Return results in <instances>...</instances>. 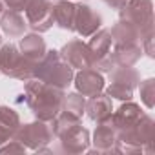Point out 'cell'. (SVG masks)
<instances>
[{
	"mask_svg": "<svg viewBox=\"0 0 155 155\" xmlns=\"http://www.w3.org/2000/svg\"><path fill=\"white\" fill-rule=\"evenodd\" d=\"M28 28L35 33H46L53 26V4L49 0H29L24 9Z\"/></svg>",
	"mask_w": 155,
	"mask_h": 155,
	"instance_id": "9c48e42d",
	"label": "cell"
},
{
	"mask_svg": "<svg viewBox=\"0 0 155 155\" xmlns=\"http://www.w3.org/2000/svg\"><path fill=\"white\" fill-rule=\"evenodd\" d=\"M153 133H155V122L150 115L144 113V117L130 130L117 131V142L115 148L120 153H142L151 151L153 144Z\"/></svg>",
	"mask_w": 155,
	"mask_h": 155,
	"instance_id": "3957f363",
	"label": "cell"
},
{
	"mask_svg": "<svg viewBox=\"0 0 155 155\" xmlns=\"http://www.w3.org/2000/svg\"><path fill=\"white\" fill-rule=\"evenodd\" d=\"M0 46H2V35H0Z\"/></svg>",
	"mask_w": 155,
	"mask_h": 155,
	"instance_id": "4dcf8cb0",
	"label": "cell"
},
{
	"mask_svg": "<svg viewBox=\"0 0 155 155\" xmlns=\"http://www.w3.org/2000/svg\"><path fill=\"white\" fill-rule=\"evenodd\" d=\"M58 53H60L62 60H64L66 64H69L73 69H86V68H91L88 44H86L84 40H81V38H73V40L66 42Z\"/></svg>",
	"mask_w": 155,
	"mask_h": 155,
	"instance_id": "7c38bea8",
	"label": "cell"
},
{
	"mask_svg": "<svg viewBox=\"0 0 155 155\" xmlns=\"http://www.w3.org/2000/svg\"><path fill=\"white\" fill-rule=\"evenodd\" d=\"M64 90H58L55 86H49L38 79H29L26 81L24 86V97L26 104L38 120L51 122L58 111L62 110V101H64Z\"/></svg>",
	"mask_w": 155,
	"mask_h": 155,
	"instance_id": "6da1fadb",
	"label": "cell"
},
{
	"mask_svg": "<svg viewBox=\"0 0 155 155\" xmlns=\"http://www.w3.org/2000/svg\"><path fill=\"white\" fill-rule=\"evenodd\" d=\"M26 28H28V22L20 15V11L4 9V13L0 15V29H2L9 38L22 37L26 33Z\"/></svg>",
	"mask_w": 155,
	"mask_h": 155,
	"instance_id": "d6986e66",
	"label": "cell"
},
{
	"mask_svg": "<svg viewBox=\"0 0 155 155\" xmlns=\"http://www.w3.org/2000/svg\"><path fill=\"white\" fill-rule=\"evenodd\" d=\"M58 140H60V151L64 153H84L90 150L91 144L90 131L82 124H77L66 133H62Z\"/></svg>",
	"mask_w": 155,
	"mask_h": 155,
	"instance_id": "4fadbf2b",
	"label": "cell"
},
{
	"mask_svg": "<svg viewBox=\"0 0 155 155\" xmlns=\"http://www.w3.org/2000/svg\"><path fill=\"white\" fill-rule=\"evenodd\" d=\"M108 31H110V37H111L113 46H117V44H137V42H140L139 29L135 26H131L130 22H126V20H120L119 18V22L113 24L111 29H108Z\"/></svg>",
	"mask_w": 155,
	"mask_h": 155,
	"instance_id": "7402d4cb",
	"label": "cell"
},
{
	"mask_svg": "<svg viewBox=\"0 0 155 155\" xmlns=\"http://www.w3.org/2000/svg\"><path fill=\"white\" fill-rule=\"evenodd\" d=\"M140 48H142V53H146L150 58L155 57V51H153V35H148L144 38H140Z\"/></svg>",
	"mask_w": 155,
	"mask_h": 155,
	"instance_id": "83f0119b",
	"label": "cell"
},
{
	"mask_svg": "<svg viewBox=\"0 0 155 155\" xmlns=\"http://www.w3.org/2000/svg\"><path fill=\"white\" fill-rule=\"evenodd\" d=\"M84 113L88 115L90 120L93 122H106L111 119V113H113V104H111V99L106 95V93H97L93 97H90V101H86V110Z\"/></svg>",
	"mask_w": 155,
	"mask_h": 155,
	"instance_id": "9a60e30c",
	"label": "cell"
},
{
	"mask_svg": "<svg viewBox=\"0 0 155 155\" xmlns=\"http://www.w3.org/2000/svg\"><path fill=\"white\" fill-rule=\"evenodd\" d=\"M20 124V115L13 108L0 106V146L15 137V131L18 130Z\"/></svg>",
	"mask_w": 155,
	"mask_h": 155,
	"instance_id": "ffe728a7",
	"label": "cell"
},
{
	"mask_svg": "<svg viewBox=\"0 0 155 155\" xmlns=\"http://www.w3.org/2000/svg\"><path fill=\"white\" fill-rule=\"evenodd\" d=\"M81 117H77V115H73V113H68V111H64V110H60L58 111V115L51 120V128H53V135L55 137H60L62 133H66L68 130H71L73 126H77V124H81Z\"/></svg>",
	"mask_w": 155,
	"mask_h": 155,
	"instance_id": "603a6c76",
	"label": "cell"
},
{
	"mask_svg": "<svg viewBox=\"0 0 155 155\" xmlns=\"http://www.w3.org/2000/svg\"><path fill=\"white\" fill-rule=\"evenodd\" d=\"M139 93H140V101L144 102V106L148 110H153L155 106V81L153 79H146V81H139Z\"/></svg>",
	"mask_w": 155,
	"mask_h": 155,
	"instance_id": "d4e9b609",
	"label": "cell"
},
{
	"mask_svg": "<svg viewBox=\"0 0 155 155\" xmlns=\"http://www.w3.org/2000/svg\"><path fill=\"white\" fill-rule=\"evenodd\" d=\"M35 64L28 60L15 44L0 46V73L17 81H29L33 79Z\"/></svg>",
	"mask_w": 155,
	"mask_h": 155,
	"instance_id": "277c9868",
	"label": "cell"
},
{
	"mask_svg": "<svg viewBox=\"0 0 155 155\" xmlns=\"http://www.w3.org/2000/svg\"><path fill=\"white\" fill-rule=\"evenodd\" d=\"M139 73L133 68H117L110 71V86L106 88V95L117 101H131L133 90L139 84Z\"/></svg>",
	"mask_w": 155,
	"mask_h": 155,
	"instance_id": "ba28073f",
	"label": "cell"
},
{
	"mask_svg": "<svg viewBox=\"0 0 155 155\" xmlns=\"http://www.w3.org/2000/svg\"><path fill=\"white\" fill-rule=\"evenodd\" d=\"M4 8L13 9V11H24L26 6L29 4V0H2Z\"/></svg>",
	"mask_w": 155,
	"mask_h": 155,
	"instance_id": "4316f807",
	"label": "cell"
},
{
	"mask_svg": "<svg viewBox=\"0 0 155 155\" xmlns=\"http://www.w3.org/2000/svg\"><path fill=\"white\" fill-rule=\"evenodd\" d=\"M73 77H75V69L62 60L57 49L46 51V55L35 64V71H33V79H38L58 90H66L69 84H73Z\"/></svg>",
	"mask_w": 155,
	"mask_h": 155,
	"instance_id": "7a4b0ae2",
	"label": "cell"
},
{
	"mask_svg": "<svg viewBox=\"0 0 155 155\" xmlns=\"http://www.w3.org/2000/svg\"><path fill=\"white\" fill-rule=\"evenodd\" d=\"M144 117V111L140 110L139 104H135L133 101H124L117 111L111 113V126L117 130V131H122V130H130L133 128L140 119Z\"/></svg>",
	"mask_w": 155,
	"mask_h": 155,
	"instance_id": "5bb4252c",
	"label": "cell"
},
{
	"mask_svg": "<svg viewBox=\"0 0 155 155\" xmlns=\"http://www.w3.org/2000/svg\"><path fill=\"white\" fill-rule=\"evenodd\" d=\"M4 13V4H2V0H0V15Z\"/></svg>",
	"mask_w": 155,
	"mask_h": 155,
	"instance_id": "f546056e",
	"label": "cell"
},
{
	"mask_svg": "<svg viewBox=\"0 0 155 155\" xmlns=\"http://www.w3.org/2000/svg\"><path fill=\"white\" fill-rule=\"evenodd\" d=\"M53 24L60 29L73 31L75 28V4L71 0H58L53 4Z\"/></svg>",
	"mask_w": 155,
	"mask_h": 155,
	"instance_id": "44dd1931",
	"label": "cell"
},
{
	"mask_svg": "<svg viewBox=\"0 0 155 155\" xmlns=\"http://www.w3.org/2000/svg\"><path fill=\"white\" fill-rule=\"evenodd\" d=\"M102 2H104L106 6H110L111 9H120V8L128 2V0H102Z\"/></svg>",
	"mask_w": 155,
	"mask_h": 155,
	"instance_id": "f1b7e54d",
	"label": "cell"
},
{
	"mask_svg": "<svg viewBox=\"0 0 155 155\" xmlns=\"http://www.w3.org/2000/svg\"><path fill=\"white\" fill-rule=\"evenodd\" d=\"M62 110L82 119L84 110H86V97H82L81 93H77V91H75V93H68V95H64Z\"/></svg>",
	"mask_w": 155,
	"mask_h": 155,
	"instance_id": "cb8c5ba5",
	"label": "cell"
},
{
	"mask_svg": "<svg viewBox=\"0 0 155 155\" xmlns=\"http://www.w3.org/2000/svg\"><path fill=\"white\" fill-rule=\"evenodd\" d=\"M73 84H75L77 93H81L82 97H93V95L104 91V88H106L102 73L93 68L79 69L73 77Z\"/></svg>",
	"mask_w": 155,
	"mask_h": 155,
	"instance_id": "8fae6325",
	"label": "cell"
},
{
	"mask_svg": "<svg viewBox=\"0 0 155 155\" xmlns=\"http://www.w3.org/2000/svg\"><path fill=\"white\" fill-rule=\"evenodd\" d=\"M102 26V17L90 8L88 4H75V28L73 31H77L82 38H90L93 33H97Z\"/></svg>",
	"mask_w": 155,
	"mask_h": 155,
	"instance_id": "30bf717a",
	"label": "cell"
},
{
	"mask_svg": "<svg viewBox=\"0 0 155 155\" xmlns=\"http://www.w3.org/2000/svg\"><path fill=\"white\" fill-rule=\"evenodd\" d=\"M53 128L51 122L46 120H35V122H28V124H20L18 130L15 131L17 140H20L28 150L38 151L40 148H46L51 140H53Z\"/></svg>",
	"mask_w": 155,
	"mask_h": 155,
	"instance_id": "52a82bcc",
	"label": "cell"
},
{
	"mask_svg": "<svg viewBox=\"0 0 155 155\" xmlns=\"http://www.w3.org/2000/svg\"><path fill=\"white\" fill-rule=\"evenodd\" d=\"M142 48L140 44H117L111 51V60L115 68H131L140 60Z\"/></svg>",
	"mask_w": 155,
	"mask_h": 155,
	"instance_id": "2e32d148",
	"label": "cell"
},
{
	"mask_svg": "<svg viewBox=\"0 0 155 155\" xmlns=\"http://www.w3.org/2000/svg\"><path fill=\"white\" fill-rule=\"evenodd\" d=\"M120 20L130 22L140 33V38L153 35V2L151 0H128L119 9Z\"/></svg>",
	"mask_w": 155,
	"mask_h": 155,
	"instance_id": "5b68a950",
	"label": "cell"
},
{
	"mask_svg": "<svg viewBox=\"0 0 155 155\" xmlns=\"http://www.w3.org/2000/svg\"><path fill=\"white\" fill-rule=\"evenodd\" d=\"M93 148L95 151H117L115 142H117V130L111 126V120L99 122V126L93 131Z\"/></svg>",
	"mask_w": 155,
	"mask_h": 155,
	"instance_id": "ac0fdd59",
	"label": "cell"
},
{
	"mask_svg": "<svg viewBox=\"0 0 155 155\" xmlns=\"http://www.w3.org/2000/svg\"><path fill=\"white\" fill-rule=\"evenodd\" d=\"M111 37L108 29H99L90 37L88 42V51H90V60L91 68L101 71V73H110L115 66L111 60Z\"/></svg>",
	"mask_w": 155,
	"mask_h": 155,
	"instance_id": "8992f818",
	"label": "cell"
},
{
	"mask_svg": "<svg viewBox=\"0 0 155 155\" xmlns=\"http://www.w3.org/2000/svg\"><path fill=\"white\" fill-rule=\"evenodd\" d=\"M18 49H20V53H22L28 60H31L33 64H37V62L46 55V51H48L44 38L40 37V33H35V31L29 33V35H22L20 44H18Z\"/></svg>",
	"mask_w": 155,
	"mask_h": 155,
	"instance_id": "e0dca14e",
	"label": "cell"
},
{
	"mask_svg": "<svg viewBox=\"0 0 155 155\" xmlns=\"http://www.w3.org/2000/svg\"><path fill=\"white\" fill-rule=\"evenodd\" d=\"M26 150L28 148L20 140H17V139H11L6 144L0 146V153H26Z\"/></svg>",
	"mask_w": 155,
	"mask_h": 155,
	"instance_id": "484cf974",
	"label": "cell"
}]
</instances>
